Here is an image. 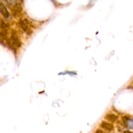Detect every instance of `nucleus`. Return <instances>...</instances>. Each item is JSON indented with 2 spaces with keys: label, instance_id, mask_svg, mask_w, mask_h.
<instances>
[{
  "label": "nucleus",
  "instance_id": "obj_1",
  "mask_svg": "<svg viewBox=\"0 0 133 133\" xmlns=\"http://www.w3.org/2000/svg\"><path fill=\"white\" fill-rule=\"evenodd\" d=\"M100 127L103 130L107 131V132H111V131H112L114 130V128L112 123H110V122H105V121L101 122V125H100Z\"/></svg>",
  "mask_w": 133,
  "mask_h": 133
},
{
  "label": "nucleus",
  "instance_id": "obj_2",
  "mask_svg": "<svg viewBox=\"0 0 133 133\" xmlns=\"http://www.w3.org/2000/svg\"><path fill=\"white\" fill-rule=\"evenodd\" d=\"M0 12L5 19H9V17H10V14H9V11L6 9V6L3 3H0Z\"/></svg>",
  "mask_w": 133,
  "mask_h": 133
},
{
  "label": "nucleus",
  "instance_id": "obj_3",
  "mask_svg": "<svg viewBox=\"0 0 133 133\" xmlns=\"http://www.w3.org/2000/svg\"><path fill=\"white\" fill-rule=\"evenodd\" d=\"M19 26H20L21 28L22 29V30H23L24 32H25L26 33L28 34V35H30V34L31 33V30H30V29L29 28V27H28V25H27V23H26L25 21H23V20L19 21Z\"/></svg>",
  "mask_w": 133,
  "mask_h": 133
},
{
  "label": "nucleus",
  "instance_id": "obj_4",
  "mask_svg": "<svg viewBox=\"0 0 133 133\" xmlns=\"http://www.w3.org/2000/svg\"><path fill=\"white\" fill-rule=\"evenodd\" d=\"M105 119L107 121H109V122H111V123H114L118 119V116H117L116 114H107L105 117Z\"/></svg>",
  "mask_w": 133,
  "mask_h": 133
},
{
  "label": "nucleus",
  "instance_id": "obj_5",
  "mask_svg": "<svg viewBox=\"0 0 133 133\" xmlns=\"http://www.w3.org/2000/svg\"><path fill=\"white\" fill-rule=\"evenodd\" d=\"M12 39L13 42H14V44H15L16 45H17V46L18 47L20 46V42H19V38H18V36H16V34H12Z\"/></svg>",
  "mask_w": 133,
  "mask_h": 133
},
{
  "label": "nucleus",
  "instance_id": "obj_6",
  "mask_svg": "<svg viewBox=\"0 0 133 133\" xmlns=\"http://www.w3.org/2000/svg\"><path fill=\"white\" fill-rule=\"evenodd\" d=\"M96 133H107L105 131H103V130H101V129H97L96 131Z\"/></svg>",
  "mask_w": 133,
  "mask_h": 133
},
{
  "label": "nucleus",
  "instance_id": "obj_7",
  "mask_svg": "<svg viewBox=\"0 0 133 133\" xmlns=\"http://www.w3.org/2000/svg\"><path fill=\"white\" fill-rule=\"evenodd\" d=\"M129 127H131V129H133V120L130 121V122L129 123Z\"/></svg>",
  "mask_w": 133,
  "mask_h": 133
}]
</instances>
